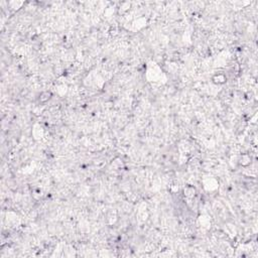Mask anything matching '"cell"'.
Masks as SVG:
<instances>
[{"mask_svg": "<svg viewBox=\"0 0 258 258\" xmlns=\"http://www.w3.org/2000/svg\"><path fill=\"white\" fill-rule=\"evenodd\" d=\"M213 81H214L216 84H224L226 82V77L223 74H218V75H216L215 77L213 78Z\"/></svg>", "mask_w": 258, "mask_h": 258, "instance_id": "1", "label": "cell"}]
</instances>
